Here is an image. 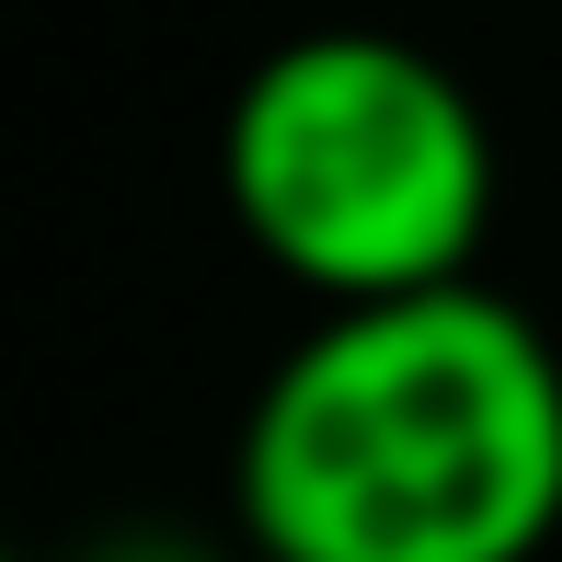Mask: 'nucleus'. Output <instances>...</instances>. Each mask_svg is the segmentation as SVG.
<instances>
[{"mask_svg": "<svg viewBox=\"0 0 562 562\" xmlns=\"http://www.w3.org/2000/svg\"><path fill=\"white\" fill-rule=\"evenodd\" d=\"M265 562H540L562 528V356L517 299H334L229 448Z\"/></svg>", "mask_w": 562, "mask_h": 562, "instance_id": "obj_1", "label": "nucleus"}, {"mask_svg": "<svg viewBox=\"0 0 562 562\" xmlns=\"http://www.w3.org/2000/svg\"><path fill=\"white\" fill-rule=\"evenodd\" d=\"M218 195L276 276L334 299H402L471 276L494 229V126L414 35L322 23L241 69L218 126Z\"/></svg>", "mask_w": 562, "mask_h": 562, "instance_id": "obj_2", "label": "nucleus"}, {"mask_svg": "<svg viewBox=\"0 0 562 562\" xmlns=\"http://www.w3.org/2000/svg\"><path fill=\"white\" fill-rule=\"evenodd\" d=\"M69 562H218L207 540H172V528H104V540H81Z\"/></svg>", "mask_w": 562, "mask_h": 562, "instance_id": "obj_3", "label": "nucleus"}]
</instances>
